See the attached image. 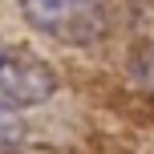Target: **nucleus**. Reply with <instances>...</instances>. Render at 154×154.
I'll return each instance as SVG.
<instances>
[{
	"instance_id": "nucleus-2",
	"label": "nucleus",
	"mask_w": 154,
	"mask_h": 154,
	"mask_svg": "<svg viewBox=\"0 0 154 154\" xmlns=\"http://www.w3.org/2000/svg\"><path fill=\"white\" fill-rule=\"evenodd\" d=\"M57 89V77L41 57L24 53L16 45H0V106L20 114L29 106L49 101Z\"/></svg>"
},
{
	"instance_id": "nucleus-1",
	"label": "nucleus",
	"mask_w": 154,
	"mask_h": 154,
	"mask_svg": "<svg viewBox=\"0 0 154 154\" xmlns=\"http://www.w3.org/2000/svg\"><path fill=\"white\" fill-rule=\"evenodd\" d=\"M20 16L49 41L61 45H93L106 32L101 0H20Z\"/></svg>"
},
{
	"instance_id": "nucleus-3",
	"label": "nucleus",
	"mask_w": 154,
	"mask_h": 154,
	"mask_svg": "<svg viewBox=\"0 0 154 154\" xmlns=\"http://www.w3.org/2000/svg\"><path fill=\"white\" fill-rule=\"evenodd\" d=\"M20 134H24V126H20V118H16L12 109H4V106H0V150H8V146H16V142H20Z\"/></svg>"
}]
</instances>
